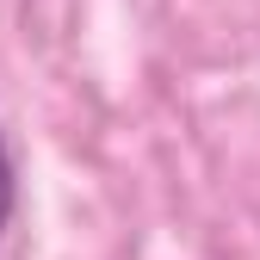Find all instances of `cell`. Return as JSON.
I'll list each match as a JSON object with an SVG mask.
<instances>
[{
    "label": "cell",
    "instance_id": "cell-1",
    "mask_svg": "<svg viewBox=\"0 0 260 260\" xmlns=\"http://www.w3.org/2000/svg\"><path fill=\"white\" fill-rule=\"evenodd\" d=\"M13 211H19V168H13V149H7V137H0V236H7Z\"/></svg>",
    "mask_w": 260,
    "mask_h": 260
}]
</instances>
